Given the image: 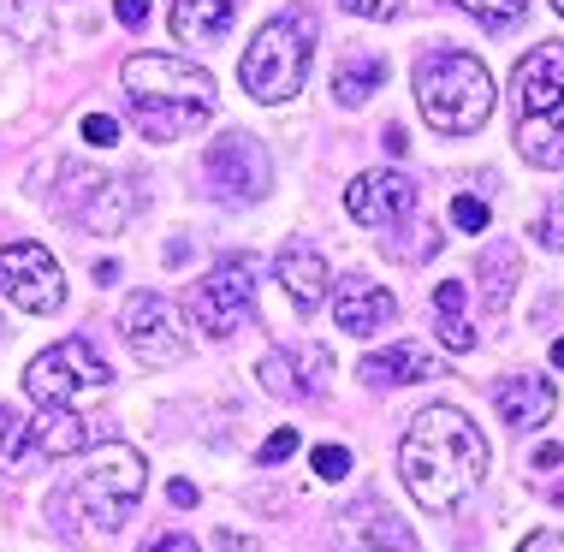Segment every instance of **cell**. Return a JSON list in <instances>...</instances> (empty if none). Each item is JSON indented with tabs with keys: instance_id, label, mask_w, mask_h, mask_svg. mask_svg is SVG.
<instances>
[{
	"instance_id": "1",
	"label": "cell",
	"mask_w": 564,
	"mask_h": 552,
	"mask_svg": "<svg viewBox=\"0 0 564 552\" xmlns=\"http://www.w3.org/2000/svg\"><path fill=\"white\" fill-rule=\"evenodd\" d=\"M487 457L494 452H487L481 427L457 404H434V410H416V422L404 427L399 469H404V487L416 494V505H429V511H457V505L481 487Z\"/></svg>"
},
{
	"instance_id": "2",
	"label": "cell",
	"mask_w": 564,
	"mask_h": 552,
	"mask_svg": "<svg viewBox=\"0 0 564 552\" xmlns=\"http://www.w3.org/2000/svg\"><path fill=\"white\" fill-rule=\"evenodd\" d=\"M119 84H126V96L137 107V131H143L149 143L185 137L191 126H203L220 101L215 78H208L203 66H191V59H178V54H131L126 72H119Z\"/></svg>"
},
{
	"instance_id": "3",
	"label": "cell",
	"mask_w": 564,
	"mask_h": 552,
	"mask_svg": "<svg viewBox=\"0 0 564 552\" xmlns=\"http://www.w3.org/2000/svg\"><path fill=\"white\" fill-rule=\"evenodd\" d=\"M494 101H499L494 72H487L476 54L434 48V54L416 59V107L429 113L434 131H446V137L481 131L487 119H494Z\"/></svg>"
},
{
	"instance_id": "4",
	"label": "cell",
	"mask_w": 564,
	"mask_h": 552,
	"mask_svg": "<svg viewBox=\"0 0 564 552\" xmlns=\"http://www.w3.org/2000/svg\"><path fill=\"white\" fill-rule=\"evenodd\" d=\"M310 54H315V12L310 7H285L250 36V48H243V59H238V78L256 101L280 107L303 89Z\"/></svg>"
},
{
	"instance_id": "5",
	"label": "cell",
	"mask_w": 564,
	"mask_h": 552,
	"mask_svg": "<svg viewBox=\"0 0 564 552\" xmlns=\"http://www.w3.org/2000/svg\"><path fill=\"white\" fill-rule=\"evenodd\" d=\"M143 487H149L143 452H131V446H119V440H108V446L89 452L84 475L72 481V505L84 511V523L119 529V523L131 517V505L143 499Z\"/></svg>"
},
{
	"instance_id": "6",
	"label": "cell",
	"mask_w": 564,
	"mask_h": 552,
	"mask_svg": "<svg viewBox=\"0 0 564 552\" xmlns=\"http://www.w3.org/2000/svg\"><path fill=\"white\" fill-rule=\"evenodd\" d=\"M108 387H113V368L89 339H59L24 368V392L36 398L42 410H66L72 398L108 392Z\"/></svg>"
},
{
	"instance_id": "7",
	"label": "cell",
	"mask_w": 564,
	"mask_h": 552,
	"mask_svg": "<svg viewBox=\"0 0 564 552\" xmlns=\"http://www.w3.org/2000/svg\"><path fill=\"white\" fill-rule=\"evenodd\" d=\"M256 310V268L250 256H226L220 268H208L203 280L185 291V321L196 333H208V339H226V333H238L243 321Z\"/></svg>"
},
{
	"instance_id": "8",
	"label": "cell",
	"mask_w": 564,
	"mask_h": 552,
	"mask_svg": "<svg viewBox=\"0 0 564 552\" xmlns=\"http://www.w3.org/2000/svg\"><path fill=\"white\" fill-rule=\"evenodd\" d=\"M203 184L220 196V203H262L273 191V161L268 149L256 143L250 131H220L203 155Z\"/></svg>"
},
{
	"instance_id": "9",
	"label": "cell",
	"mask_w": 564,
	"mask_h": 552,
	"mask_svg": "<svg viewBox=\"0 0 564 552\" xmlns=\"http://www.w3.org/2000/svg\"><path fill=\"white\" fill-rule=\"evenodd\" d=\"M119 333H126L131 357L149 362V368L185 362V350H191V321L166 297H155V291H131V297L119 303Z\"/></svg>"
},
{
	"instance_id": "10",
	"label": "cell",
	"mask_w": 564,
	"mask_h": 552,
	"mask_svg": "<svg viewBox=\"0 0 564 552\" xmlns=\"http://www.w3.org/2000/svg\"><path fill=\"white\" fill-rule=\"evenodd\" d=\"M66 208L84 232H126L131 208H137V184L119 173H89V166H66Z\"/></svg>"
},
{
	"instance_id": "11",
	"label": "cell",
	"mask_w": 564,
	"mask_h": 552,
	"mask_svg": "<svg viewBox=\"0 0 564 552\" xmlns=\"http://www.w3.org/2000/svg\"><path fill=\"white\" fill-rule=\"evenodd\" d=\"M0 291L24 315H54L66 303V273H59V262L42 243H7L0 250Z\"/></svg>"
},
{
	"instance_id": "12",
	"label": "cell",
	"mask_w": 564,
	"mask_h": 552,
	"mask_svg": "<svg viewBox=\"0 0 564 552\" xmlns=\"http://www.w3.org/2000/svg\"><path fill=\"white\" fill-rule=\"evenodd\" d=\"M345 214L362 226H404L416 214V178L410 173H357L345 184Z\"/></svg>"
},
{
	"instance_id": "13",
	"label": "cell",
	"mask_w": 564,
	"mask_h": 552,
	"mask_svg": "<svg viewBox=\"0 0 564 552\" xmlns=\"http://www.w3.org/2000/svg\"><path fill=\"white\" fill-rule=\"evenodd\" d=\"M327 303H333V321H339V333H350V339H375L380 327L392 321V291L369 280V273H345L339 285L327 291Z\"/></svg>"
},
{
	"instance_id": "14",
	"label": "cell",
	"mask_w": 564,
	"mask_h": 552,
	"mask_svg": "<svg viewBox=\"0 0 564 552\" xmlns=\"http://www.w3.org/2000/svg\"><path fill=\"white\" fill-rule=\"evenodd\" d=\"M327 350L322 345H303V350H268L262 362H256V375H262L268 392L280 398H322L327 392Z\"/></svg>"
},
{
	"instance_id": "15",
	"label": "cell",
	"mask_w": 564,
	"mask_h": 552,
	"mask_svg": "<svg viewBox=\"0 0 564 552\" xmlns=\"http://www.w3.org/2000/svg\"><path fill=\"white\" fill-rule=\"evenodd\" d=\"M564 101V42H541L517 59V107L523 119H541Z\"/></svg>"
},
{
	"instance_id": "16",
	"label": "cell",
	"mask_w": 564,
	"mask_h": 552,
	"mask_svg": "<svg viewBox=\"0 0 564 552\" xmlns=\"http://www.w3.org/2000/svg\"><path fill=\"white\" fill-rule=\"evenodd\" d=\"M273 273H280L285 297H292L303 315H310V310H322V303H327V291H333V268L322 262V250H310L303 238L285 243V250H280V262H273Z\"/></svg>"
},
{
	"instance_id": "17",
	"label": "cell",
	"mask_w": 564,
	"mask_h": 552,
	"mask_svg": "<svg viewBox=\"0 0 564 552\" xmlns=\"http://www.w3.org/2000/svg\"><path fill=\"white\" fill-rule=\"evenodd\" d=\"M494 410L506 416V427L529 434V427H546V422H553L558 392H553V380H546V375H511V380H499Z\"/></svg>"
},
{
	"instance_id": "18",
	"label": "cell",
	"mask_w": 564,
	"mask_h": 552,
	"mask_svg": "<svg viewBox=\"0 0 564 552\" xmlns=\"http://www.w3.org/2000/svg\"><path fill=\"white\" fill-rule=\"evenodd\" d=\"M89 446V422L78 410H42L24 427V457H78Z\"/></svg>"
},
{
	"instance_id": "19",
	"label": "cell",
	"mask_w": 564,
	"mask_h": 552,
	"mask_svg": "<svg viewBox=\"0 0 564 552\" xmlns=\"http://www.w3.org/2000/svg\"><path fill=\"white\" fill-rule=\"evenodd\" d=\"M357 375H362V387H410V380H429L434 375V357H429V350H422V345H392V350H375V357H362V368H357Z\"/></svg>"
},
{
	"instance_id": "20",
	"label": "cell",
	"mask_w": 564,
	"mask_h": 552,
	"mask_svg": "<svg viewBox=\"0 0 564 552\" xmlns=\"http://www.w3.org/2000/svg\"><path fill=\"white\" fill-rule=\"evenodd\" d=\"M232 12H238V0H173V36L215 42V36H226Z\"/></svg>"
},
{
	"instance_id": "21",
	"label": "cell",
	"mask_w": 564,
	"mask_h": 552,
	"mask_svg": "<svg viewBox=\"0 0 564 552\" xmlns=\"http://www.w3.org/2000/svg\"><path fill=\"white\" fill-rule=\"evenodd\" d=\"M517 149H523L535 166H546V173H558L564 166V101L553 107V113H541V119H523Z\"/></svg>"
},
{
	"instance_id": "22",
	"label": "cell",
	"mask_w": 564,
	"mask_h": 552,
	"mask_svg": "<svg viewBox=\"0 0 564 552\" xmlns=\"http://www.w3.org/2000/svg\"><path fill=\"white\" fill-rule=\"evenodd\" d=\"M434 327L446 339V350H476V321L464 315V280L434 285Z\"/></svg>"
},
{
	"instance_id": "23",
	"label": "cell",
	"mask_w": 564,
	"mask_h": 552,
	"mask_svg": "<svg viewBox=\"0 0 564 552\" xmlns=\"http://www.w3.org/2000/svg\"><path fill=\"white\" fill-rule=\"evenodd\" d=\"M380 84H387V59L357 54V59H345L339 78H333V101H339V107H362Z\"/></svg>"
},
{
	"instance_id": "24",
	"label": "cell",
	"mask_w": 564,
	"mask_h": 552,
	"mask_svg": "<svg viewBox=\"0 0 564 552\" xmlns=\"http://www.w3.org/2000/svg\"><path fill=\"white\" fill-rule=\"evenodd\" d=\"M481 273H487V310H506V297H511V285H517V250H511V243H494V250H487L481 256Z\"/></svg>"
},
{
	"instance_id": "25",
	"label": "cell",
	"mask_w": 564,
	"mask_h": 552,
	"mask_svg": "<svg viewBox=\"0 0 564 552\" xmlns=\"http://www.w3.org/2000/svg\"><path fill=\"white\" fill-rule=\"evenodd\" d=\"M357 517H362V534H369V546H375V552H387V546H392V552H416V534H410L399 517L369 511V499H362V511H357Z\"/></svg>"
},
{
	"instance_id": "26",
	"label": "cell",
	"mask_w": 564,
	"mask_h": 552,
	"mask_svg": "<svg viewBox=\"0 0 564 552\" xmlns=\"http://www.w3.org/2000/svg\"><path fill=\"white\" fill-rule=\"evenodd\" d=\"M469 19H481L487 30H517L529 19V0H457Z\"/></svg>"
},
{
	"instance_id": "27",
	"label": "cell",
	"mask_w": 564,
	"mask_h": 552,
	"mask_svg": "<svg viewBox=\"0 0 564 552\" xmlns=\"http://www.w3.org/2000/svg\"><path fill=\"white\" fill-rule=\"evenodd\" d=\"M452 226H457V232H481V226H487V203H481V196H469V191H457L452 196Z\"/></svg>"
},
{
	"instance_id": "28",
	"label": "cell",
	"mask_w": 564,
	"mask_h": 552,
	"mask_svg": "<svg viewBox=\"0 0 564 552\" xmlns=\"http://www.w3.org/2000/svg\"><path fill=\"white\" fill-rule=\"evenodd\" d=\"M535 238L546 243V250H558V256H564V191L553 196V208H546L541 220H535Z\"/></svg>"
},
{
	"instance_id": "29",
	"label": "cell",
	"mask_w": 564,
	"mask_h": 552,
	"mask_svg": "<svg viewBox=\"0 0 564 552\" xmlns=\"http://www.w3.org/2000/svg\"><path fill=\"white\" fill-rule=\"evenodd\" d=\"M310 457H315V475H322V481H345L350 475V452L345 446H315Z\"/></svg>"
},
{
	"instance_id": "30",
	"label": "cell",
	"mask_w": 564,
	"mask_h": 552,
	"mask_svg": "<svg viewBox=\"0 0 564 552\" xmlns=\"http://www.w3.org/2000/svg\"><path fill=\"white\" fill-rule=\"evenodd\" d=\"M19 452H24V422L12 416L7 404H0V464H12Z\"/></svg>"
},
{
	"instance_id": "31",
	"label": "cell",
	"mask_w": 564,
	"mask_h": 552,
	"mask_svg": "<svg viewBox=\"0 0 564 552\" xmlns=\"http://www.w3.org/2000/svg\"><path fill=\"white\" fill-rule=\"evenodd\" d=\"M297 427H273L268 434V446H262V464H285V457H297Z\"/></svg>"
},
{
	"instance_id": "32",
	"label": "cell",
	"mask_w": 564,
	"mask_h": 552,
	"mask_svg": "<svg viewBox=\"0 0 564 552\" xmlns=\"http://www.w3.org/2000/svg\"><path fill=\"white\" fill-rule=\"evenodd\" d=\"M30 12H36V0H0V19H7V24H19V36L30 42V36H36V19H30Z\"/></svg>"
},
{
	"instance_id": "33",
	"label": "cell",
	"mask_w": 564,
	"mask_h": 552,
	"mask_svg": "<svg viewBox=\"0 0 564 552\" xmlns=\"http://www.w3.org/2000/svg\"><path fill=\"white\" fill-rule=\"evenodd\" d=\"M84 137H89V143H101V149H113L119 143V119L113 113H84Z\"/></svg>"
},
{
	"instance_id": "34",
	"label": "cell",
	"mask_w": 564,
	"mask_h": 552,
	"mask_svg": "<svg viewBox=\"0 0 564 552\" xmlns=\"http://www.w3.org/2000/svg\"><path fill=\"white\" fill-rule=\"evenodd\" d=\"M339 7H345V12H357V19H380V24H387L392 12L404 7V0H339Z\"/></svg>"
},
{
	"instance_id": "35",
	"label": "cell",
	"mask_w": 564,
	"mask_h": 552,
	"mask_svg": "<svg viewBox=\"0 0 564 552\" xmlns=\"http://www.w3.org/2000/svg\"><path fill=\"white\" fill-rule=\"evenodd\" d=\"M517 552H564V534H558V529H535Z\"/></svg>"
},
{
	"instance_id": "36",
	"label": "cell",
	"mask_w": 564,
	"mask_h": 552,
	"mask_svg": "<svg viewBox=\"0 0 564 552\" xmlns=\"http://www.w3.org/2000/svg\"><path fill=\"white\" fill-rule=\"evenodd\" d=\"M113 19L119 24H143L149 19V0H113Z\"/></svg>"
},
{
	"instance_id": "37",
	"label": "cell",
	"mask_w": 564,
	"mask_h": 552,
	"mask_svg": "<svg viewBox=\"0 0 564 552\" xmlns=\"http://www.w3.org/2000/svg\"><path fill=\"white\" fill-rule=\"evenodd\" d=\"M149 552H203V546H196L191 534H161V541L149 546Z\"/></svg>"
},
{
	"instance_id": "38",
	"label": "cell",
	"mask_w": 564,
	"mask_h": 552,
	"mask_svg": "<svg viewBox=\"0 0 564 552\" xmlns=\"http://www.w3.org/2000/svg\"><path fill=\"white\" fill-rule=\"evenodd\" d=\"M166 499H173V505H196V487L185 481V475H178V481H173V487H166Z\"/></svg>"
},
{
	"instance_id": "39",
	"label": "cell",
	"mask_w": 564,
	"mask_h": 552,
	"mask_svg": "<svg viewBox=\"0 0 564 552\" xmlns=\"http://www.w3.org/2000/svg\"><path fill=\"white\" fill-rule=\"evenodd\" d=\"M558 464H564L558 446H541V452H535V469H558Z\"/></svg>"
},
{
	"instance_id": "40",
	"label": "cell",
	"mask_w": 564,
	"mask_h": 552,
	"mask_svg": "<svg viewBox=\"0 0 564 552\" xmlns=\"http://www.w3.org/2000/svg\"><path fill=\"white\" fill-rule=\"evenodd\" d=\"M89 273H96V285H113V280H119V262H96Z\"/></svg>"
},
{
	"instance_id": "41",
	"label": "cell",
	"mask_w": 564,
	"mask_h": 552,
	"mask_svg": "<svg viewBox=\"0 0 564 552\" xmlns=\"http://www.w3.org/2000/svg\"><path fill=\"white\" fill-rule=\"evenodd\" d=\"M553 362H558V368H564V339H558V345H553Z\"/></svg>"
},
{
	"instance_id": "42",
	"label": "cell",
	"mask_w": 564,
	"mask_h": 552,
	"mask_svg": "<svg viewBox=\"0 0 564 552\" xmlns=\"http://www.w3.org/2000/svg\"><path fill=\"white\" fill-rule=\"evenodd\" d=\"M0 345H7V315H0Z\"/></svg>"
},
{
	"instance_id": "43",
	"label": "cell",
	"mask_w": 564,
	"mask_h": 552,
	"mask_svg": "<svg viewBox=\"0 0 564 552\" xmlns=\"http://www.w3.org/2000/svg\"><path fill=\"white\" fill-rule=\"evenodd\" d=\"M553 7H558V19H564V0H553Z\"/></svg>"
}]
</instances>
